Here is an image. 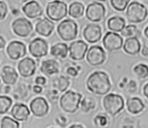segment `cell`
<instances>
[{
  "mask_svg": "<svg viewBox=\"0 0 148 128\" xmlns=\"http://www.w3.org/2000/svg\"><path fill=\"white\" fill-rule=\"evenodd\" d=\"M86 85L90 92L98 95L106 94L111 88L108 75L102 71H96L92 73L87 80Z\"/></svg>",
  "mask_w": 148,
  "mask_h": 128,
  "instance_id": "1",
  "label": "cell"
},
{
  "mask_svg": "<svg viewBox=\"0 0 148 128\" xmlns=\"http://www.w3.org/2000/svg\"><path fill=\"white\" fill-rule=\"evenodd\" d=\"M82 95L72 91H68L63 94L60 100L61 108L68 113L75 112L79 108Z\"/></svg>",
  "mask_w": 148,
  "mask_h": 128,
  "instance_id": "2",
  "label": "cell"
},
{
  "mask_svg": "<svg viewBox=\"0 0 148 128\" xmlns=\"http://www.w3.org/2000/svg\"><path fill=\"white\" fill-rule=\"evenodd\" d=\"M147 16L146 7L136 1L132 2L126 10L128 21L132 23H139L143 21Z\"/></svg>",
  "mask_w": 148,
  "mask_h": 128,
  "instance_id": "3",
  "label": "cell"
},
{
  "mask_svg": "<svg viewBox=\"0 0 148 128\" xmlns=\"http://www.w3.org/2000/svg\"><path fill=\"white\" fill-rule=\"evenodd\" d=\"M103 105L106 112L114 116L123 110L124 106V102L120 95L109 93L104 97Z\"/></svg>",
  "mask_w": 148,
  "mask_h": 128,
  "instance_id": "4",
  "label": "cell"
},
{
  "mask_svg": "<svg viewBox=\"0 0 148 128\" xmlns=\"http://www.w3.org/2000/svg\"><path fill=\"white\" fill-rule=\"evenodd\" d=\"M57 30L60 37L65 41L72 40L77 35V25L71 19H66L61 21L58 24Z\"/></svg>",
  "mask_w": 148,
  "mask_h": 128,
  "instance_id": "5",
  "label": "cell"
},
{
  "mask_svg": "<svg viewBox=\"0 0 148 128\" xmlns=\"http://www.w3.org/2000/svg\"><path fill=\"white\" fill-rule=\"evenodd\" d=\"M46 11L47 16L51 20L58 21L66 16L67 6L62 1H53L48 3Z\"/></svg>",
  "mask_w": 148,
  "mask_h": 128,
  "instance_id": "6",
  "label": "cell"
},
{
  "mask_svg": "<svg viewBox=\"0 0 148 128\" xmlns=\"http://www.w3.org/2000/svg\"><path fill=\"white\" fill-rule=\"evenodd\" d=\"M13 32L17 36L22 37H27L33 30L31 22L24 17L16 19L12 24Z\"/></svg>",
  "mask_w": 148,
  "mask_h": 128,
  "instance_id": "7",
  "label": "cell"
},
{
  "mask_svg": "<svg viewBox=\"0 0 148 128\" xmlns=\"http://www.w3.org/2000/svg\"><path fill=\"white\" fill-rule=\"evenodd\" d=\"M105 12V7L103 4L98 2H94L87 6L86 16L90 21L98 22L104 17Z\"/></svg>",
  "mask_w": 148,
  "mask_h": 128,
  "instance_id": "8",
  "label": "cell"
},
{
  "mask_svg": "<svg viewBox=\"0 0 148 128\" xmlns=\"http://www.w3.org/2000/svg\"><path fill=\"white\" fill-rule=\"evenodd\" d=\"M86 59L88 63L92 66L101 65L105 61L106 54L101 47L93 46L88 50Z\"/></svg>",
  "mask_w": 148,
  "mask_h": 128,
  "instance_id": "9",
  "label": "cell"
},
{
  "mask_svg": "<svg viewBox=\"0 0 148 128\" xmlns=\"http://www.w3.org/2000/svg\"><path fill=\"white\" fill-rule=\"evenodd\" d=\"M123 39L117 33L108 32L104 36L102 43L104 47L109 51H114L120 49L123 46Z\"/></svg>",
  "mask_w": 148,
  "mask_h": 128,
  "instance_id": "10",
  "label": "cell"
},
{
  "mask_svg": "<svg viewBox=\"0 0 148 128\" xmlns=\"http://www.w3.org/2000/svg\"><path fill=\"white\" fill-rule=\"evenodd\" d=\"M30 54L35 58H40L47 54L48 45L43 39L37 37L32 40L28 46Z\"/></svg>",
  "mask_w": 148,
  "mask_h": 128,
  "instance_id": "11",
  "label": "cell"
},
{
  "mask_svg": "<svg viewBox=\"0 0 148 128\" xmlns=\"http://www.w3.org/2000/svg\"><path fill=\"white\" fill-rule=\"evenodd\" d=\"M88 48L87 44L83 40L72 42L69 47V57L73 60L80 61L85 56Z\"/></svg>",
  "mask_w": 148,
  "mask_h": 128,
  "instance_id": "12",
  "label": "cell"
},
{
  "mask_svg": "<svg viewBox=\"0 0 148 128\" xmlns=\"http://www.w3.org/2000/svg\"><path fill=\"white\" fill-rule=\"evenodd\" d=\"M6 52L9 57L13 60H17L23 57L26 54L25 44L19 41H12L6 47Z\"/></svg>",
  "mask_w": 148,
  "mask_h": 128,
  "instance_id": "13",
  "label": "cell"
},
{
  "mask_svg": "<svg viewBox=\"0 0 148 128\" xmlns=\"http://www.w3.org/2000/svg\"><path fill=\"white\" fill-rule=\"evenodd\" d=\"M29 107L32 114L37 117L46 115L49 111V105L46 100L42 97L34 99L31 101Z\"/></svg>",
  "mask_w": 148,
  "mask_h": 128,
  "instance_id": "14",
  "label": "cell"
},
{
  "mask_svg": "<svg viewBox=\"0 0 148 128\" xmlns=\"http://www.w3.org/2000/svg\"><path fill=\"white\" fill-rule=\"evenodd\" d=\"M83 36L84 39L90 43L98 42L102 36L101 28L95 24L87 25L83 30Z\"/></svg>",
  "mask_w": 148,
  "mask_h": 128,
  "instance_id": "15",
  "label": "cell"
},
{
  "mask_svg": "<svg viewBox=\"0 0 148 128\" xmlns=\"http://www.w3.org/2000/svg\"><path fill=\"white\" fill-rule=\"evenodd\" d=\"M17 69L20 74L23 77L32 76L36 70V63L29 57H25L18 63Z\"/></svg>",
  "mask_w": 148,
  "mask_h": 128,
  "instance_id": "16",
  "label": "cell"
},
{
  "mask_svg": "<svg viewBox=\"0 0 148 128\" xmlns=\"http://www.w3.org/2000/svg\"><path fill=\"white\" fill-rule=\"evenodd\" d=\"M24 13L29 18H35L40 16L43 13V10L38 2L31 1L27 3L22 8Z\"/></svg>",
  "mask_w": 148,
  "mask_h": 128,
  "instance_id": "17",
  "label": "cell"
},
{
  "mask_svg": "<svg viewBox=\"0 0 148 128\" xmlns=\"http://www.w3.org/2000/svg\"><path fill=\"white\" fill-rule=\"evenodd\" d=\"M54 28V23L46 17L40 20L35 25L36 32L43 36L47 37L52 33Z\"/></svg>",
  "mask_w": 148,
  "mask_h": 128,
  "instance_id": "18",
  "label": "cell"
},
{
  "mask_svg": "<svg viewBox=\"0 0 148 128\" xmlns=\"http://www.w3.org/2000/svg\"><path fill=\"white\" fill-rule=\"evenodd\" d=\"M30 114L27 106L22 103H16L13 105L11 110V115L19 121H26Z\"/></svg>",
  "mask_w": 148,
  "mask_h": 128,
  "instance_id": "19",
  "label": "cell"
},
{
  "mask_svg": "<svg viewBox=\"0 0 148 128\" xmlns=\"http://www.w3.org/2000/svg\"><path fill=\"white\" fill-rule=\"evenodd\" d=\"M1 77L5 84L12 85L16 82L18 74L13 67L9 66H5L1 69Z\"/></svg>",
  "mask_w": 148,
  "mask_h": 128,
  "instance_id": "20",
  "label": "cell"
},
{
  "mask_svg": "<svg viewBox=\"0 0 148 128\" xmlns=\"http://www.w3.org/2000/svg\"><path fill=\"white\" fill-rule=\"evenodd\" d=\"M124 51L128 54L134 55L139 52L140 43L136 37L127 39L123 45Z\"/></svg>",
  "mask_w": 148,
  "mask_h": 128,
  "instance_id": "21",
  "label": "cell"
},
{
  "mask_svg": "<svg viewBox=\"0 0 148 128\" xmlns=\"http://www.w3.org/2000/svg\"><path fill=\"white\" fill-rule=\"evenodd\" d=\"M40 71L46 76L56 74L59 71L58 62L54 59H46L42 62Z\"/></svg>",
  "mask_w": 148,
  "mask_h": 128,
  "instance_id": "22",
  "label": "cell"
},
{
  "mask_svg": "<svg viewBox=\"0 0 148 128\" xmlns=\"http://www.w3.org/2000/svg\"><path fill=\"white\" fill-rule=\"evenodd\" d=\"M127 107L128 111L134 114H136L143 111L145 105L142 101L138 97H131L127 101Z\"/></svg>",
  "mask_w": 148,
  "mask_h": 128,
  "instance_id": "23",
  "label": "cell"
},
{
  "mask_svg": "<svg viewBox=\"0 0 148 128\" xmlns=\"http://www.w3.org/2000/svg\"><path fill=\"white\" fill-rule=\"evenodd\" d=\"M108 28L114 32H121L125 28V21L120 16H113L108 21Z\"/></svg>",
  "mask_w": 148,
  "mask_h": 128,
  "instance_id": "24",
  "label": "cell"
},
{
  "mask_svg": "<svg viewBox=\"0 0 148 128\" xmlns=\"http://www.w3.org/2000/svg\"><path fill=\"white\" fill-rule=\"evenodd\" d=\"M69 48L66 44L58 43L53 45L50 48V54L51 55L59 58H64L66 57Z\"/></svg>",
  "mask_w": 148,
  "mask_h": 128,
  "instance_id": "25",
  "label": "cell"
},
{
  "mask_svg": "<svg viewBox=\"0 0 148 128\" xmlns=\"http://www.w3.org/2000/svg\"><path fill=\"white\" fill-rule=\"evenodd\" d=\"M84 10V7L82 3L79 2H74L70 5L68 13L71 17L75 18H77L83 16Z\"/></svg>",
  "mask_w": 148,
  "mask_h": 128,
  "instance_id": "26",
  "label": "cell"
},
{
  "mask_svg": "<svg viewBox=\"0 0 148 128\" xmlns=\"http://www.w3.org/2000/svg\"><path fill=\"white\" fill-rule=\"evenodd\" d=\"M69 84L68 78L64 76H60L56 78L55 81L53 82V86L59 91L62 92L66 90Z\"/></svg>",
  "mask_w": 148,
  "mask_h": 128,
  "instance_id": "27",
  "label": "cell"
},
{
  "mask_svg": "<svg viewBox=\"0 0 148 128\" xmlns=\"http://www.w3.org/2000/svg\"><path fill=\"white\" fill-rule=\"evenodd\" d=\"M133 70L135 74L140 78H145L148 77V66L144 63L136 65Z\"/></svg>",
  "mask_w": 148,
  "mask_h": 128,
  "instance_id": "28",
  "label": "cell"
},
{
  "mask_svg": "<svg viewBox=\"0 0 148 128\" xmlns=\"http://www.w3.org/2000/svg\"><path fill=\"white\" fill-rule=\"evenodd\" d=\"M95 103L94 100L90 97H85L81 101V110L83 112H88L94 108Z\"/></svg>",
  "mask_w": 148,
  "mask_h": 128,
  "instance_id": "29",
  "label": "cell"
},
{
  "mask_svg": "<svg viewBox=\"0 0 148 128\" xmlns=\"http://www.w3.org/2000/svg\"><path fill=\"white\" fill-rule=\"evenodd\" d=\"M12 103V99L6 96H1L0 97V113L3 114L6 113L10 107Z\"/></svg>",
  "mask_w": 148,
  "mask_h": 128,
  "instance_id": "30",
  "label": "cell"
},
{
  "mask_svg": "<svg viewBox=\"0 0 148 128\" xmlns=\"http://www.w3.org/2000/svg\"><path fill=\"white\" fill-rule=\"evenodd\" d=\"M1 128H19V123L9 116H4L1 121Z\"/></svg>",
  "mask_w": 148,
  "mask_h": 128,
  "instance_id": "31",
  "label": "cell"
},
{
  "mask_svg": "<svg viewBox=\"0 0 148 128\" xmlns=\"http://www.w3.org/2000/svg\"><path fill=\"white\" fill-rule=\"evenodd\" d=\"M137 28L134 25H129L124 28V29L121 32V33L123 36L125 37H135L137 34Z\"/></svg>",
  "mask_w": 148,
  "mask_h": 128,
  "instance_id": "32",
  "label": "cell"
},
{
  "mask_svg": "<svg viewBox=\"0 0 148 128\" xmlns=\"http://www.w3.org/2000/svg\"><path fill=\"white\" fill-rule=\"evenodd\" d=\"M129 1L126 0H112L111 5L113 7L118 11H123L128 4Z\"/></svg>",
  "mask_w": 148,
  "mask_h": 128,
  "instance_id": "33",
  "label": "cell"
},
{
  "mask_svg": "<svg viewBox=\"0 0 148 128\" xmlns=\"http://www.w3.org/2000/svg\"><path fill=\"white\" fill-rule=\"evenodd\" d=\"M94 123L98 127H104L108 122V117L103 114H98L94 118Z\"/></svg>",
  "mask_w": 148,
  "mask_h": 128,
  "instance_id": "34",
  "label": "cell"
},
{
  "mask_svg": "<svg viewBox=\"0 0 148 128\" xmlns=\"http://www.w3.org/2000/svg\"><path fill=\"white\" fill-rule=\"evenodd\" d=\"M0 13H1V20H3L7 13V6L6 3L1 1H0Z\"/></svg>",
  "mask_w": 148,
  "mask_h": 128,
  "instance_id": "35",
  "label": "cell"
},
{
  "mask_svg": "<svg viewBox=\"0 0 148 128\" xmlns=\"http://www.w3.org/2000/svg\"><path fill=\"white\" fill-rule=\"evenodd\" d=\"M66 73L73 77H75L77 75V70L73 67H69L66 70Z\"/></svg>",
  "mask_w": 148,
  "mask_h": 128,
  "instance_id": "36",
  "label": "cell"
},
{
  "mask_svg": "<svg viewBox=\"0 0 148 128\" xmlns=\"http://www.w3.org/2000/svg\"><path fill=\"white\" fill-rule=\"evenodd\" d=\"M35 82L38 85H43L46 83V78L41 76L37 77L35 79Z\"/></svg>",
  "mask_w": 148,
  "mask_h": 128,
  "instance_id": "37",
  "label": "cell"
},
{
  "mask_svg": "<svg viewBox=\"0 0 148 128\" xmlns=\"http://www.w3.org/2000/svg\"><path fill=\"white\" fill-rule=\"evenodd\" d=\"M33 91L36 93H40L42 91V88L39 85H35L33 87Z\"/></svg>",
  "mask_w": 148,
  "mask_h": 128,
  "instance_id": "38",
  "label": "cell"
},
{
  "mask_svg": "<svg viewBox=\"0 0 148 128\" xmlns=\"http://www.w3.org/2000/svg\"><path fill=\"white\" fill-rule=\"evenodd\" d=\"M143 93L145 96L148 99V82L143 87Z\"/></svg>",
  "mask_w": 148,
  "mask_h": 128,
  "instance_id": "39",
  "label": "cell"
},
{
  "mask_svg": "<svg viewBox=\"0 0 148 128\" xmlns=\"http://www.w3.org/2000/svg\"><path fill=\"white\" fill-rule=\"evenodd\" d=\"M5 39H3V37L1 36L0 37V47L1 48H3L4 47H5Z\"/></svg>",
  "mask_w": 148,
  "mask_h": 128,
  "instance_id": "40",
  "label": "cell"
},
{
  "mask_svg": "<svg viewBox=\"0 0 148 128\" xmlns=\"http://www.w3.org/2000/svg\"><path fill=\"white\" fill-rule=\"evenodd\" d=\"M68 128H84L82 125H77V124H75V125H71L70 127H69Z\"/></svg>",
  "mask_w": 148,
  "mask_h": 128,
  "instance_id": "41",
  "label": "cell"
},
{
  "mask_svg": "<svg viewBox=\"0 0 148 128\" xmlns=\"http://www.w3.org/2000/svg\"><path fill=\"white\" fill-rule=\"evenodd\" d=\"M144 34L146 36V37L148 38V26L145 28L144 31Z\"/></svg>",
  "mask_w": 148,
  "mask_h": 128,
  "instance_id": "42",
  "label": "cell"
},
{
  "mask_svg": "<svg viewBox=\"0 0 148 128\" xmlns=\"http://www.w3.org/2000/svg\"><path fill=\"white\" fill-rule=\"evenodd\" d=\"M51 128H53V127H51Z\"/></svg>",
  "mask_w": 148,
  "mask_h": 128,
  "instance_id": "43",
  "label": "cell"
}]
</instances>
